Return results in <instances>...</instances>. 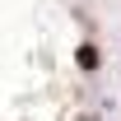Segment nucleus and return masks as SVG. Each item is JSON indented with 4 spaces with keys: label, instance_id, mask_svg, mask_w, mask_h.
<instances>
[{
    "label": "nucleus",
    "instance_id": "1",
    "mask_svg": "<svg viewBox=\"0 0 121 121\" xmlns=\"http://www.w3.org/2000/svg\"><path fill=\"white\" fill-rule=\"evenodd\" d=\"M75 65H79V70H84V75H93V70L103 65V56H98V47H93V42H84V47H79V51H75Z\"/></svg>",
    "mask_w": 121,
    "mask_h": 121
}]
</instances>
